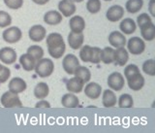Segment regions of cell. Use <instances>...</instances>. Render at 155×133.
<instances>
[{
	"instance_id": "obj_34",
	"label": "cell",
	"mask_w": 155,
	"mask_h": 133,
	"mask_svg": "<svg viewBox=\"0 0 155 133\" xmlns=\"http://www.w3.org/2000/svg\"><path fill=\"white\" fill-rule=\"evenodd\" d=\"M143 71L148 76H155V65L153 60H147L143 64Z\"/></svg>"
},
{
	"instance_id": "obj_23",
	"label": "cell",
	"mask_w": 155,
	"mask_h": 133,
	"mask_svg": "<svg viewBox=\"0 0 155 133\" xmlns=\"http://www.w3.org/2000/svg\"><path fill=\"white\" fill-rule=\"evenodd\" d=\"M36 62L37 61L27 53H23V55H21V57H19V63H21L22 69L27 72H30V71L34 70Z\"/></svg>"
},
{
	"instance_id": "obj_10",
	"label": "cell",
	"mask_w": 155,
	"mask_h": 133,
	"mask_svg": "<svg viewBox=\"0 0 155 133\" xmlns=\"http://www.w3.org/2000/svg\"><path fill=\"white\" fill-rule=\"evenodd\" d=\"M124 16V8L120 5H114L109 8L106 13V18L110 22H119Z\"/></svg>"
},
{
	"instance_id": "obj_24",
	"label": "cell",
	"mask_w": 155,
	"mask_h": 133,
	"mask_svg": "<svg viewBox=\"0 0 155 133\" xmlns=\"http://www.w3.org/2000/svg\"><path fill=\"white\" fill-rule=\"evenodd\" d=\"M44 22L50 26H57L62 22V15L57 11H48L44 15Z\"/></svg>"
},
{
	"instance_id": "obj_17",
	"label": "cell",
	"mask_w": 155,
	"mask_h": 133,
	"mask_svg": "<svg viewBox=\"0 0 155 133\" xmlns=\"http://www.w3.org/2000/svg\"><path fill=\"white\" fill-rule=\"evenodd\" d=\"M26 87H27L26 82L19 77L13 78L9 83V90L15 93H18V94L23 92L26 90Z\"/></svg>"
},
{
	"instance_id": "obj_6",
	"label": "cell",
	"mask_w": 155,
	"mask_h": 133,
	"mask_svg": "<svg viewBox=\"0 0 155 133\" xmlns=\"http://www.w3.org/2000/svg\"><path fill=\"white\" fill-rule=\"evenodd\" d=\"M80 66V61L78 57L73 53H68L62 60V67L64 71L69 75H74L75 70Z\"/></svg>"
},
{
	"instance_id": "obj_36",
	"label": "cell",
	"mask_w": 155,
	"mask_h": 133,
	"mask_svg": "<svg viewBox=\"0 0 155 133\" xmlns=\"http://www.w3.org/2000/svg\"><path fill=\"white\" fill-rule=\"evenodd\" d=\"M12 23V17L5 11H0V27L5 28Z\"/></svg>"
},
{
	"instance_id": "obj_9",
	"label": "cell",
	"mask_w": 155,
	"mask_h": 133,
	"mask_svg": "<svg viewBox=\"0 0 155 133\" xmlns=\"http://www.w3.org/2000/svg\"><path fill=\"white\" fill-rule=\"evenodd\" d=\"M126 80H127L129 88L134 91L140 90L144 86V78L143 77L140 71L134 73L133 75L128 77Z\"/></svg>"
},
{
	"instance_id": "obj_7",
	"label": "cell",
	"mask_w": 155,
	"mask_h": 133,
	"mask_svg": "<svg viewBox=\"0 0 155 133\" xmlns=\"http://www.w3.org/2000/svg\"><path fill=\"white\" fill-rule=\"evenodd\" d=\"M3 40L8 44H15L18 43L22 37L21 30L17 26H12L7 28L6 30L3 31L2 34Z\"/></svg>"
},
{
	"instance_id": "obj_18",
	"label": "cell",
	"mask_w": 155,
	"mask_h": 133,
	"mask_svg": "<svg viewBox=\"0 0 155 133\" xmlns=\"http://www.w3.org/2000/svg\"><path fill=\"white\" fill-rule=\"evenodd\" d=\"M129 60V53L124 47L116 48L114 53V62L118 66H124Z\"/></svg>"
},
{
	"instance_id": "obj_35",
	"label": "cell",
	"mask_w": 155,
	"mask_h": 133,
	"mask_svg": "<svg viewBox=\"0 0 155 133\" xmlns=\"http://www.w3.org/2000/svg\"><path fill=\"white\" fill-rule=\"evenodd\" d=\"M151 22H152V19L149 17V15H147V13L140 14V16H138V18H137V23H138V26L140 28H142L143 26H147Z\"/></svg>"
},
{
	"instance_id": "obj_4",
	"label": "cell",
	"mask_w": 155,
	"mask_h": 133,
	"mask_svg": "<svg viewBox=\"0 0 155 133\" xmlns=\"http://www.w3.org/2000/svg\"><path fill=\"white\" fill-rule=\"evenodd\" d=\"M0 102H1V104L4 108H8V109L22 106V103L21 99H19L18 93L12 92L10 90L3 93L1 98H0Z\"/></svg>"
},
{
	"instance_id": "obj_28",
	"label": "cell",
	"mask_w": 155,
	"mask_h": 133,
	"mask_svg": "<svg viewBox=\"0 0 155 133\" xmlns=\"http://www.w3.org/2000/svg\"><path fill=\"white\" fill-rule=\"evenodd\" d=\"M74 75H75V77H78L79 79H81L84 84L88 83L91 79V73L89 71V69L87 67L81 66V65L75 70Z\"/></svg>"
},
{
	"instance_id": "obj_8",
	"label": "cell",
	"mask_w": 155,
	"mask_h": 133,
	"mask_svg": "<svg viewBox=\"0 0 155 133\" xmlns=\"http://www.w3.org/2000/svg\"><path fill=\"white\" fill-rule=\"evenodd\" d=\"M108 86L111 88L113 90L115 91H120L124 87L125 81L124 77L122 76V74H120L119 72H114L108 77Z\"/></svg>"
},
{
	"instance_id": "obj_41",
	"label": "cell",
	"mask_w": 155,
	"mask_h": 133,
	"mask_svg": "<svg viewBox=\"0 0 155 133\" xmlns=\"http://www.w3.org/2000/svg\"><path fill=\"white\" fill-rule=\"evenodd\" d=\"M32 1L35 4H38V5H45V4L48 3L50 0H32Z\"/></svg>"
},
{
	"instance_id": "obj_2",
	"label": "cell",
	"mask_w": 155,
	"mask_h": 133,
	"mask_svg": "<svg viewBox=\"0 0 155 133\" xmlns=\"http://www.w3.org/2000/svg\"><path fill=\"white\" fill-rule=\"evenodd\" d=\"M101 49L98 47H91L89 45L81 46L80 51V58L84 62H91L97 64L101 61Z\"/></svg>"
},
{
	"instance_id": "obj_3",
	"label": "cell",
	"mask_w": 155,
	"mask_h": 133,
	"mask_svg": "<svg viewBox=\"0 0 155 133\" xmlns=\"http://www.w3.org/2000/svg\"><path fill=\"white\" fill-rule=\"evenodd\" d=\"M34 70L40 78H48L54 71V63L51 58H41L36 62Z\"/></svg>"
},
{
	"instance_id": "obj_27",
	"label": "cell",
	"mask_w": 155,
	"mask_h": 133,
	"mask_svg": "<svg viewBox=\"0 0 155 133\" xmlns=\"http://www.w3.org/2000/svg\"><path fill=\"white\" fill-rule=\"evenodd\" d=\"M143 6V0H128L125 4L126 11L130 14H137Z\"/></svg>"
},
{
	"instance_id": "obj_25",
	"label": "cell",
	"mask_w": 155,
	"mask_h": 133,
	"mask_svg": "<svg viewBox=\"0 0 155 133\" xmlns=\"http://www.w3.org/2000/svg\"><path fill=\"white\" fill-rule=\"evenodd\" d=\"M119 28L120 30L122 31L123 34L126 35H130V34H133L136 31V28H137V24L133 21L132 19L130 18H126L122 19L119 24Z\"/></svg>"
},
{
	"instance_id": "obj_12",
	"label": "cell",
	"mask_w": 155,
	"mask_h": 133,
	"mask_svg": "<svg viewBox=\"0 0 155 133\" xmlns=\"http://www.w3.org/2000/svg\"><path fill=\"white\" fill-rule=\"evenodd\" d=\"M28 35L33 42H41L46 38L47 30L41 24H36V26L30 27L28 31Z\"/></svg>"
},
{
	"instance_id": "obj_31",
	"label": "cell",
	"mask_w": 155,
	"mask_h": 133,
	"mask_svg": "<svg viewBox=\"0 0 155 133\" xmlns=\"http://www.w3.org/2000/svg\"><path fill=\"white\" fill-rule=\"evenodd\" d=\"M134 105V99L128 93H124L121 94L118 98V106L122 109H128V108H132Z\"/></svg>"
},
{
	"instance_id": "obj_11",
	"label": "cell",
	"mask_w": 155,
	"mask_h": 133,
	"mask_svg": "<svg viewBox=\"0 0 155 133\" xmlns=\"http://www.w3.org/2000/svg\"><path fill=\"white\" fill-rule=\"evenodd\" d=\"M17 53L10 47H4L0 50V61L5 64L11 65L17 61Z\"/></svg>"
},
{
	"instance_id": "obj_5",
	"label": "cell",
	"mask_w": 155,
	"mask_h": 133,
	"mask_svg": "<svg viewBox=\"0 0 155 133\" xmlns=\"http://www.w3.org/2000/svg\"><path fill=\"white\" fill-rule=\"evenodd\" d=\"M128 52L134 56L142 55L145 50V43L142 38L140 37H132L129 39L127 43Z\"/></svg>"
},
{
	"instance_id": "obj_22",
	"label": "cell",
	"mask_w": 155,
	"mask_h": 133,
	"mask_svg": "<svg viewBox=\"0 0 155 133\" xmlns=\"http://www.w3.org/2000/svg\"><path fill=\"white\" fill-rule=\"evenodd\" d=\"M79 98H78L75 93H66L62 96L61 98V104L63 107L65 108H69V109H73V108H77L79 106Z\"/></svg>"
},
{
	"instance_id": "obj_39",
	"label": "cell",
	"mask_w": 155,
	"mask_h": 133,
	"mask_svg": "<svg viewBox=\"0 0 155 133\" xmlns=\"http://www.w3.org/2000/svg\"><path fill=\"white\" fill-rule=\"evenodd\" d=\"M35 108H41V109H50L51 104L48 101L41 99V101H39L35 105Z\"/></svg>"
},
{
	"instance_id": "obj_33",
	"label": "cell",
	"mask_w": 155,
	"mask_h": 133,
	"mask_svg": "<svg viewBox=\"0 0 155 133\" xmlns=\"http://www.w3.org/2000/svg\"><path fill=\"white\" fill-rule=\"evenodd\" d=\"M101 0H88L86 2V10L90 14H97L101 10Z\"/></svg>"
},
{
	"instance_id": "obj_14",
	"label": "cell",
	"mask_w": 155,
	"mask_h": 133,
	"mask_svg": "<svg viewBox=\"0 0 155 133\" xmlns=\"http://www.w3.org/2000/svg\"><path fill=\"white\" fill-rule=\"evenodd\" d=\"M84 33L80 32H73L71 31L68 35V44L71 49L73 50H79L81 49V47L84 45Z\"/></svg>"
},
{
	"instance_id": "obj_42",
	"label": "cell",
	"mask_w": 155,
	"mask_h": 133,
	"mask_svg": "<svg viewBox=\"0 0 155 133\" xmlns=\"http://www.w3.org/2000/svg\"><path fill=\"white\" fill-rule=\"evenodd\" d=\"M73 2H77V3H81V2H82L84 0H72Z\"/></svg>"
},
{
	"instance_id": "obj_38",
	"label": "cell",
	"mask_w": 155,
	"mask_h": 133,
	"mask_svg": "<svg viewBox=\"0 0 155 133\" xmlns=\"http://www.w3.org/2000/svg\"><path fill=\"white\" fill-rule=\"evenodd\" d=\"M4 4L12 10H18L22 7L23 0H3Z\"/></svg>"
},
{
	"instance_id": "obj_43",
	"label": "cell",
	"mask_w": 155,
	"mask_h": 133,
	"mask_svg": "<svg viewBox=\"0 0 155 133\" xmlns=\"http://www.w3.org/2000/svg\"><path fill=\"white\" fill-rule=\"evenodd\" d=\"M104 1H111V0H104Z\"/></svg>"
},
{
	"instance_id": "obj_16",
	"label": "cell",
	"mask_w": 155,
	"mask_h": 133,
	"mask_svg": "<svg viewBox=\"0 0 155 133\" xmlns=\"http://www.w3.org/2000/svg\"><path fill=\"white\" fill-rule=\"evenodd\" d=\"M108 40H109L110 45L114 48L124 47L126 45V37L124 36V34L120 31L115 30V31L110 32Z\"/></svg>"
},
{
	"instance_id": "obj_21",
	"label": "cell",
	"mask_w": 155,
	"mask_h": 133,
	"mask_svg": "<svg viewBox=\"0 0 155 133\" xmlns=\"http://www.w3.org/2000/svg\"><path fill=\"white\" fill-rule=\"evenodd\" d=\"M117 98L115 93L111 90H106L102 95V104L105 108H113L116 105Z\"/></svg>"
},
{
	"instance_id": "obj_29",
	"label": "cell",
	"mask_w": 155,
	"mask_h": 133,
	"mask_svg": "<svg viewBox=\"0 0 155 133\" xmlns=\"http://www.w3.org/2000/svg\"><path fill=\"white\" fill-rule=\"evenodd\" d=\"M140 35L145 41H152L155 38V26L151 22L147 26L140 28Z\"/></svg>"
},
{
	"instance_id": "obj_13",
	"label": "cell",
	"mask_w": 155,
	"mask_h": 133,
	"mask_svg": "<svg viewBox=\"0 0 155 133\" xmlns=\"http://www.w3.org/2000/svg\"><path fill=\"white\" fill-rule=\"evenodd\" d=\"M58 10L63 17L69 18L76 13V5L72 0H61L58 3Z\"/></svg>"
},
{
	"instance_id": "obj_15",
	"label": "cell",
	"mask_w": 155,
	"mask_h": 133,
	"mask_svg": "<svg viewBox=\"0 0 155 133\" xmlns=\"http://www.w3.org/2000/svg\"><path fill=\"white\" fill-rule=\"evenodd\" d=\"M102 93V87L97 83H89L84 87V94L90 99H98Z\"/></svg>"
},
{
	"instance_id": "obj_20",
	"label": "cell",
	"mask_w": 155,
	"mask_h": 133,
	"mask_svg": "<svg viewBox=\"0 0 155 133\" xmlns=\"http://www.w3.org/2000/svg\"><path fill=\"white\" fill-rule=\"evenodd\" d=\"M69 26L71 31L80 33L82 32L85 29V22L84 19L81 16H74L70 19Z\"/></svg>"
},
{
	"instance_id": "obj_30",
	"label": "cell",
	"mask_w": 155,
	"mask_h": 133,
	"mask_svg": "<svg viewBox=\"0 0 155 133\" xmlns=\"http://www.w3.org/2000/svg\"><path fill=\"white\" fill-rule=\"evenodd\" d=\"M114 50L111 47H106L101 51V61L105 64H110L114 62Z\"/></svg>"
},
{
	"instance_id": "obj_40",
	"label": "cell",
	"mask_w": 155,
	"mask_h": 133,
	"mask_svg": "<svg viewBox=\"0 0 155 133\" xmlns=\"http://www.w3.org/2000/svg\"><path fill=\"white\" fill-rule=\"evenodd\" d=\"M149 13L151 15L152 17H155V11H154V8H155V0H150L149 1Z\"/></svg>"
},
{
	"instance_id": "obj_26",
	"label": "cell",
	"mask_w": 155,
	"mask_h": 133,
	"mask_svg": "<svg viewBox=\"0 0 155 133\" xmlns=\"http://www.w3.org/2000/svg\"><path fill=\"white\" fill-rule=\"evenodd\" d=\"M50 93V87L46 83H39L34 87V96L37 99H45V98Z\"/></svg>"
},
{
	"instance_id": "obj_37",
	"label": "cell",
	"mask_w": 155,
	"mask_h": 133,
	"mask_svg": "<svg viewBox=\"0 0 155 133\" xmlns=\"http://www.w3.org/2000/svg\"><path fill=\"white\" fill-rule=\"evenodd\" d=\"M11 76V71L6 66L0 64V84H3L8 81V79Z\"/></svg>"
},
{
	"instance_id": "obj_19",
	"label": "cell",
	"mask_w": 155,
	"mask_h": 133,
	"mask_svg": "<svg viewBox=\"0 0 155 133\" xmlns=\"http://www.w3.org/2000/svg\"><path fill=\"white\" fill-rule=\"evenodd\" d=\"M84 83L78 77H73L66 83V88L69 92L80 93L84 90Z\"/></svg>"
},
{
	"instance_id": "obj_1",
	"label": "cell",
	"mask_w": 155,
	"mask_h": 133,
	"mask_svg": "<svg viewBox=\"0 0 155 133\" xmlns=\"http://www.w3.org/2000/svg\"><path fill=\"white\" fill-rule=\"evenodd\" d=\"M48 52L54 60H59L66 51V44L60 33H51L47 37Z\"/></svg>"
},
{
	"instance_id": "obj_32",
	"label": "cell",
	"mask_w": 155,
	"mask_h": 133,
	"mask_svg": "<svg viewBox=\"0 0 155 133\" xmlns=\"http://www.w3.org/2000/svg\"><path fill=\"white\" fill-rule=\"evenodd\" d=\"M27 53H29L34 60L36 61H38L39 60H41L44 56V50L42 49V47L37 46V45H33L30 46L27 49Z\"/></svg>"
}]
</instances>
